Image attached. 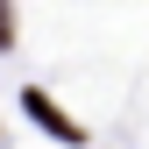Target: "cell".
<instances>
[{
  "label": "cell",
  "mask_w": 149,
  "mask_h": 149,
  "mask_svg": "<svg viewBox=\"0 0 149 149\" xmlns=\"http://www.w3.org/2000/svg\"><path fill=\"white\" fill-rule=\"evenodd\" d=\"M7 36H14V29H7V0H0V43H7Z\"/></svg>",
  "instance_id": "obj_2"
},
{
  "label": "cell",
  "mask_w": 149,
  "mask_h": 149,
  "mask_svg": "<svg viewBox=\"0 0 149 149\" xmlns=\"http://www.w3.org/2000/svg\"><path fill=\"white\" fill-rule=\"evenodd\" d=\"M22 107H29V114H36V121H43V128H50V135H57V142H78V135H85V128H78V121H71V114H64V107H57V100H50V92H36V85L22 92Z\"/></svg>",
  "instance_id": "obj_1"
}]
</instances>
